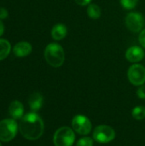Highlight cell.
<instances>
[{
    "mask_svg": "<svg viewBox=\"0 0 145 146\" xmlns=\"http://www.w3.org/2000/svg\"><path fill=\"white\" fill-rule=\"evenodd\" d=\"M17 123L15 119H5L0 121V140L3 142L11 141L17 133Z\"/></svg>",
    "mask_w": 145,
    "mask_h": 146,
    "instance_id": "4",
    "label": "cell"
},
{
    "mask_svg": "<svg viewBox=\"0 0 145 146\" xmlns=\"http://www.w3.org/2000/svg\"><path fill=\"white\" fill-rule=\"evenodd\" d=\"M0 146H2V145H1V144H0Z\"/></svg>",
    "mask_w": 145,
    "mask_h": 146,
    "instance_id": "24",
    "label": "cell"
},
{
    "mask_svg": "<svg viewBox=\"0 0 145 146\" xmlns=\"http://www.w3.org/2000/svg\"><path fill=\"white\" fill-rule=\"evenodd\" d=\"M32 45L26 41H21L17 43L14 48H13V52L15 56L18 57H24L28 56L32 52Z\"/></svg>",
    "mask_w": 145,
    "mask_h": 146,
    "instance_id": "10",
    "label": "cell"
},
{
    "mask_svg": "<svg viewBox=\"0 0 145 146\" xmlns=\"http://www.w3.org/2000/svg\"><path fill=\"white\" fill-rule=\"evenodd\" d=\"M76 146H93V140L89 137H85L77 142Z\"/></svg>",
    "mask_w": 145,
    "mask_h": 146,
    "instance_id": "18",
    "label": "cell"
},
{
    "mask_svg": "<svg viewBox=\"0 0 145 146\" xmlns=\"http://www.w3.org/2000/svg\"><path fill=\"white\" fill-rule=\"evenodd\" d=\"M68 33V28L64 24L59 23L53 27L51 30V36L55 40H62L66 37Z\"/></svg>",
    "mask_w": 145,
    "mask_h": 146,
    "instance_id": "13",
    "label": "cell"
},
{
    "mask_svg": "<svg viewBox=\"0 0 145 146\" xmlns=\"http://www.w3.org/2000/svg\"><path fill=\"white\" fill-rule=\"evenodd\" d=\"M138 1V0H121V3L123 8L126 9H132L136 7Z\"/></svg>",
    "mask_w": 145,
    "mask_h": 146,
    "instance_id": "17",
    "label": "cell"
},
{
    "mask_svg": "<svg viewBox=\"0 0 145 146\" xmlns=\"http://www.w3.org/2000/svg\"><path fill=\"white\" fill-rule=\"evenodd\" d=\"M43 96L39 92H33L28 98V104L32 112L39 110L43 105Z\"/></svg>",
    "mask_w": 145,
    "mask_h": 146,
    "instance_id": "12",
    "label": "cell"
},
{
    "mask_svg": "<svg viewBox=\"0 0 145 146\" xmlns=\"http://www.w3.org/2000/svg\"><path fill=\"white\" fill-rule=\"evenodd\" d=\"M44 58L50 66L54 68H59L64 62V50L60 44L51 43L48 44L44 50Z\"/></svg>",
    "mask_w": 145,
    "mask_h": 146,
    "instance_id": "2",
    "label": "cell"
},
{
    "mask_svg": "<svg viewBox=\"0 0 145 146\" xmlns=\"http://www.w3.org/2000/svg\"><path fill=\"white\" fill-rule=\"evenodd\" d=\"M11 50L10 44L6 39L0 38V61L3 60L8 56Z\"/></svg>",
    "mask_w": 145,
    "mask_h": 146,
    "instance_id": "14",
    "label": "cell"
},
{
    "mask_svg": "<svg viewBox=\"0 0 145 146\" xmlns=\"http://www.w3.org/2000/svg\"><path fill=\"white\" fill-rule=\"evenodd\" d=\"M74 140V132L68 127H62L57 129L53 138L55 146H72Z\"/></svg>",
    "mask_w": 145,
    "mask_h": 146,
    "instance_id": "3",
    "label": "cell"
},
{
    "mask_svg": "<svg viewBox=\"0 0 145 146\" xmlns=\"http://www.w3.org/2000/svg\"><path fill=\"white\" fill-rule=\"evenodd\" d=\"M87 15L92 19H97L101 16V9L97 4H89L87 7Z\"/></svg>",
    "mask_w": 145,
    "mask_h": 146,
    "instance_id": "15",
    "label": "cell"
},
{
    "mask_svg": "<svg viewBox=\"0 0 145 146\" xmlns=\"http://www.w3.org/2000/svg\"><path fill=\"white\" fill-rule=\"evenodd\" d=\"M73 129L79 134L87 135L91 130V122L85 115H76L72 121Z\"/></svg>",
    "mask_w": 145,
    "mask_h": 146,
    "instance_id": "8",
    "label": "cell"
},
{
    "mask_svg": "<svg viewBox=\"0 0 145 146\" xmlns=\"http://www.w3.org/2000/svg\"><path fill=\"white\" fill-rule=\"evenodd\" d=\"M138 40H139V43L140 44L145 48V29L143 30L141 32V33L139 34V37H138Z\"/></svg>",
    "mask_w": 145,
    "mask_h": 146,
    "instance_id": "20",
    "label": "cell"
},
{
    "mask_svg": "<svg viewBox=\"0 0 145 146\" xmlns=\"http://www.w3.org/2000/svg\"><path fill=\"white\" fill-rule=\"evenodd\" d=\"M8 16V11L6 9L0 7V19H5Z\"/></svg>",
    "mask_w": 145,
    "mask_h": 146,
    "instance_id": "21",
    "label": "cell"
},
{
    "mask_svg": "<svg viewBox=\"0 0 145 146\" xmlns=\"http://www.w3.org/2000/svg\"><path fill=\"white\" fill-rule=\"evenodd\" d=\"M44 122L36 112H30L25 115L19 123L21 134L28 140L39 139L44 133Z\"/></svg>",
    "mask_w": 145,
    "mask_h": 146,
    "instance_id": "1",
    "label": "cell"
},
{
    "mask_svg": "<svg viewBox=\"0 0 145 146\" xmlns=\"http://www.w3.org/2000/svg\"><path fill=\"white\" fill-rule=\"evenodd\" d=\"M115 138V130L107 125H100L97 127L93 132V139L101 144L111 142Z\"/></svg>",
    "mask_w": 145,
    "mask_h": 146,
    "instance_id": "5",
    "label": "cell"
},
{
    "mask_svg": "<svg viewBox=\"0 0 145 146\" xmlns=\"http://www.w3.org/2000/svg\"><path fill=\"white\" fill-rule=\"evenodd\" d=\"M132 116L135 120L142 121L145 118V107L144 106H137L132 110Z\"/></svg>",
    "mask_w": 145,
    "mask_h": 146,
    "instance_id": "16",
    "label": "cell"
},
{
    "mask_svg": "<svg viewBox=\"0 0 145 146\" xmlns=\"http://www.w3.org/2000/svg\"><path fill=\"white\" fill-rule=\"evenodd\" d=\"M137 95L138 96V98L145 99V85L140 86V87L137 91Z\"/></svg>",
    "mask_w": 145,
    "mask_h": 146,
    "instance_id": "19",
    "label": "cell"
},
{
    "mask_svg": "<svg viewBox=\"0 0 145 146\" xmlns=\"http://www.w3.org/2000/svg\"><path fill=\"white\" fill-rule=\"evenodd\" d=\"M9 115L15 120L21 119L23 117V113H24L23 104L17 100L11 102L9 107Z\"/></svg>",
    "mask_w": 145,
    "mask_h": 146,
    "instance_id": "11",
    "label": "cell"
},
{
    "mask_svg": "<svg viewBox=\"0 0 145 146\" xmlns=\"http://www.w3.org/2000/svg\"><path fill=\"white\" fill-rule=\"evenodd\" d=\"M129 81L134 86H142L145 82V68L141 64H133L127 72Z\"/></svg>",
    "mask_w": 145,
    "mask_h": 146,
    "instance_id": "6",
    "label": "cell"
},
{
    "mask_svg": "<svg viewBox=\"0 0 145 146\" xmlns=\"http://www.w3.org/2000/svg\"><path fill=\"white\" fill-rule=\"evenodd\" d=\"M91 0H75L76 3L80 5V6H85V5H88L90 3H91Z\"/></svg>",
    "mask_w": 145,
    "mask_h": 146,
    "instance_id": "22",
    "label": "cell"
},
{
    "mask_svg": "<svg viewBox=\"0 0 145 146\" xmlns=\"http://www.w3.org/2000/svg\"><path fill=\"white\" fill-rule=\"evenodd\" d=\"M125 23L126 27L130 31L133 33H138L142 30L144 25V19L141 13L132 12L126 15L125 19Z\"/></svg>",
    "mask_w": 145,
    "mask_h": 146,
    "instance_id": "7",
    "label": "cell"
},
{
    "mask_svg": "<svg viewBox=\"0 0 145 146\" xmlns=\"http://www.w3.org/2000/svg\"><path fill=\"white\" fill-rule=\"evenodd\" d=\"M3 32H4V26H3V22L0 21V36H2V35H3Z\"/></svg>",
    "mask_w": 145,
    "mask_h": 146,
    "instance_id": "23",
    "label": "cell"
},
{
    "mask_svg": "<svg viewBox=\"0 0 145 146\" xmlns=\"http://www.w3.org/2000/svg\"><path fill=\"white\" fill-rule=\"evenodd\" d=\"M126 57L129 62L132 63L138 62L142 61L143 58L144 57V50L139 46H132L126 50Z\"/></svg>",
    "mask_w": 145,
    "mask_h": 146,
    "instance_id": "9",
    "label": "cell"
}]
</instances>
